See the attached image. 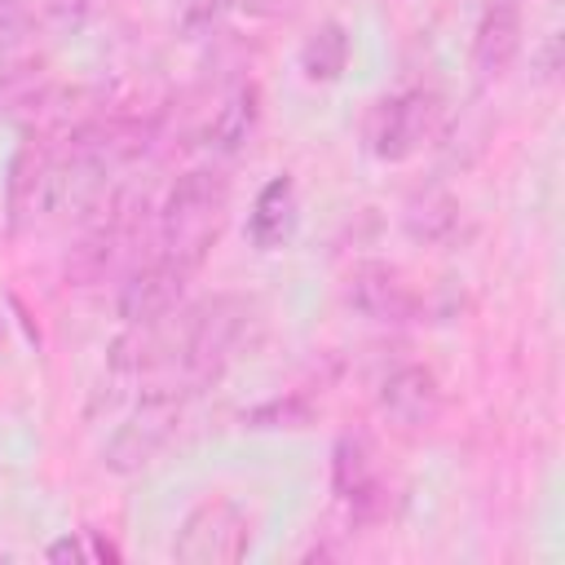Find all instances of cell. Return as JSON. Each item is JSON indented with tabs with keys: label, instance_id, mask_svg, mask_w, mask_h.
Here are the masks:
<instances>
[{
	"label": "cell",
	"instance_id": "6da1fadb",
	"mask_svg": "<svg viewBox=\"0 0 565 565\" xmlns=\"http://www.w3.org/2000/svg\"><path fill=\"white\" fill-rule=\"evenodd\" d=\"M230 212V181L216 168H190L172 181L159 207V247L185 274H194L221 238Z\"/></svg>",
	"mask_w": 565,
	"mask_h": 565
},
{
	"label": "cell",
	"instance_id": "7a4b0ae2",
	"mask_svg": "<svg viewBox=\"0 0 565 565\" xmlns=\"http://www.w3.org/2000/svg\"><path fill=\"white\" fill-rule=\"evenodd\" d=\"M247 313H252V305L243 296H212L207 305H199L190 313L185 344L177 353V371H181L185 388H203L230 366V358L238 353V344L247 335Z\"/></svg>",
	"mask_w": 565,
	"mask_h": 565
},
{
	"label": "cell",
	"instance_id": "3957f363",
	"mask_svg": "<svg viewBox=\"0 0 565 565\" xmlns=\"http://www.w3.org/2000/svg\"><path fill=\"white\" fill-rule=\"evenodd\" d=\"M441 124V97L428 88H402L380 97L366 115V150L380 163H406L419 154Z\"/></svg>",
	"mask_w": 565,
	"mask_h": 565
},
{
	"label": "cell",
	"instance_id": "277c9868",
	"mask_svg": "<svg viewBox=\"0 0 565 565\" xmlns=\"http://www.w3.org/2000/svg\"><path fill=\"white\" fill-rule=\"evenodd\" d=\"M181 411H185V397H181L177 388H154V393H146V397L132 406V415L115 428V437L102 446V463H106L110 472H119V477L141 472V468L154 463L159 450L177 437Z\"/></svg>",
	"mask_w": 565,
	"mask_h": 565
},
{
	"label": "cell",
	"instance_id": "5b68a950",
	"mask_svg": "<svg viewBox=\"0 0 565 565\" xmlns=\"http://www.w3.org/2000/svg\"><path fill=\"white\" fill-rule=\"evenodd\" d=\"M252 547V521L234 499H203L177 530L172 556L181 565H234Z\"/></svg>",
	"mask_w": 565,
	"mask_h": 565
},
{
	"label": "cell",
	"instance_id": "8992f818",
	"mask_svg": "<svg viewBox=\"0 0 565 565\" xmlns=\"http://www.w3.org/2000/svg\"><path fill=\"white\" fill-rule=\"evenodd\" d=\"M344 300L362 318L384 322V327H402V322H415L419 318V291L388 260H362V265H353L349 278H344Z\"/></svg>",
	"mask_w": 565,
	"mask_h": 565
},
{
	"label": "cell",
	"instance_id": "52a82bcc",
	"mask_svg": "<svg viewBox=\"0 0 565 565\" xmlns=\"http://www.w3.org/2000/svg\"><path fill=\"white\" fill-rule=\"evenodd\" d=\"M331 490L349 508L353 521H371L384 512V481H380V459L366 433H340L331 446Z\"/></svg>",
	"mask_w": 565,
	"mask_h": 565
},
{
	"label": "cell",
	"instance_id": "ba28073f",
	"mask_svg": "<svg viewBox=\"0 0 565 565\" xmlns=\"http://www.w3.org/2000/svg\"><path fill=\"white\" fill-rule=\"evenodd\" d=\"M375 402H380V415L397 428V433H428L437 419H441V384H437V375L428 371V366H419V362H406V366H397V371H388L384 380H380V393H375Z\"/></svg>",
	"mask_w": 565,
	"mask_h": 565
},
{
	"label": "cell",
	"instance_id": "9c48e42d",
	"mask_svg": "<svg viewBox=\"0 0 565 565\" xmlns=\"http://www.w3.org/2000/svg\"><path fill=\"white\" fill-rule=\"evenodd\" d=\"M185 269L177 260H168L163 252L154 260H146L141 269L128 274V282L119 287V318L128 327H150L159 318H168L185 291Z\"/></svg>",
	"mask_w": 565,
	"mask_h": 565
},
{
	"label": "cell",
	"instance_id": "30bf717a",
	"mask_svg": "<svg viewBox=\"0 0 565 565\" xmlns=\"http://www.w3.org/2000/svg\"><path fill=\"white\" fill-rule=\"evenodd\" d=\"M521 35H525L521 4L516 0H490L486 13H481V22H477V35H472V71H477V84H499L508 75V66L521 53Z\"/></svg>",
	"mask_w": 565,
	"mask_h": 565
},
{
	"label": "cell",
	"instance_id": "8fae6325",
	"mask_svg": "<svg viewBox=\"0 0 565 565\" xmlns=\"http://www.w3.org/2000/svg\"><path fill=\"white\" fill-rule=\"evenodd\" d=\"M402 230L419 247H450L463 234V203L450 190H419L402 207Z\"/></svg>",
	"mask_w": 565,
	"mask_h": 565
},
{
	"label": "cell",
	"instance_id": "7c38bea8",
	"mask_svg": "<svg viewBox=\"0 0 565 565\" xmlns=\"http://www.w3.org/2000/svg\"><path fill=\"white\" fill-rule=\"evenodd\" d=\"M124 238H128V216H124L119 203H110V212L71 247V256H66V282H75V287L102 282V278L110 274V265H115Z\"/></svg>",
	"mask_w": 565,
	"mask_h": 565
},
{
	"label": "cell",
	"instance_id": "4fadbf2b",
	"mask_svg": "<svg viewBox=\"0 0 565 565\" xmlns=\"http://www.w3.org/2000/svg\"><path fill=\"white\" fill-rule=\"evenodd\" d=\"M296 221H300L296 181L282 172V177H274V181L256 194V203H252V212H247V238H252V247H260V252H278L282 243H291Z\"/></svg>",
	"mask_w": 565,
	"mask_h": 565
},
{
	"label": "cell",
	"instance_id": "5bb4252c",
	"mask_svg": "<svg viewBox=\"0 0 565 565\" xmlns=\"http://www.w3.org/2000/svg\"><path fill=\"white\" fill-rule=\"evenodd\" d=\"M49 163H53V150H44L40 141H26L18 150L9 168V225L13 230L49 212Z\"/></svg>",
	"mask_w": 565,
	"mask_h": 565
},
{
	"label": "cell",
	"instance_id": "9a60e30c",
	"mask_svg": "<svg viewBox=\"0 0 565 565\" xmlns=\"http://www.w3.org/2000/svg\"><path fill=\"white\" fill-rule=\"evenodd\" d=\"M260 128V88L256 84H238L212 115L207 124V146L221 154H238Z\"/></svg>",
	"mask_w": 565,
	"mask_h": 565
},
{
	"label": "cell",
	"instance_id": "2e32d148",
	"mask_svg": "<svg viewBox=\"0 0 565 565\" xmlns=\"http://www.w3.org/2000/svg\"><path fill=\"white\" fill-rule=\"evenodd\" d=\"M344 66H349V31L340 22H318L305 35V44H300V71H305V79L331 84V79L344 75Z\"/></svg>",
	"mask_w": 565,
	"mask_h": 565
},
{
	"label": "cell",
	"instance_id": "e0dca14e",
	"mask_svg": "<svg viewBox=\"0 0 565 565\" xmlns=\"http://www.w3.org/2000/svg\"><path fill=\"white\" fill-rule=\"evenodd\" d=\"M247 428H309L313 424V406L300 397V393H287V397H274V402H260L243 415Z\"/></svg>",
	"mask_w": 565,
	"mask_h": 565
},
{
	"label": "cell",
	"instance_id": "ac0fdd59",
	"mask_svg": "<svg viewBox=\"0 0 565 565\" xmlns=\"http://www.w3.org/2000/svg\"><path fill=\"white\" fill-rule=\"evenodd\" d=\"M49 561H88V552H84V543H75V539H57V543L49 547Z\"/></svg>",
	"mask_w": 565,
	"mask_h": 565
},
{
	"label": "cell",
	"instance_id": "d6986e66",
	"mask_svg": "<svg viewBox=\"0 0 565 565\" xmlns=\"http://www.w3.org/2000/svg\"><path fill=\"white\" fill-rule=\"evenodd\" d=\"M247 13H274V9H282V0H238Z\"/></svg>",
	"mask_w": 565,
	"mask_h": 565
}]
</instances>
